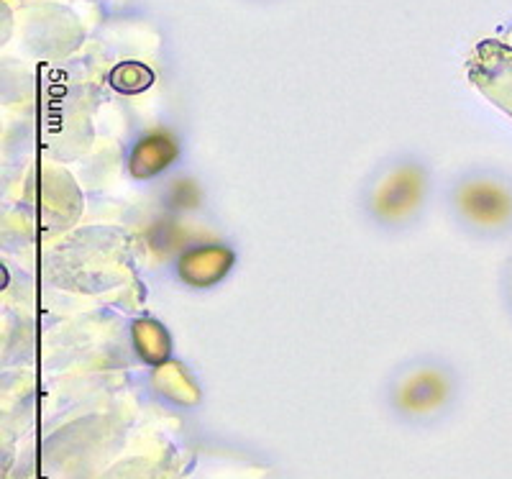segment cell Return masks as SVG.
Wrapping results in <instances>:
<instances>
[{"mask_svg": "<svg viewBox=\"0 0 512 479\" xmlns=\"http://www.w3.org/2000/svg\"><path fill=\"white\" fill-rule=\"evenodd\" d=\"M428 195V172L415 159H400L369 190L367 211L379 226H402L420 213Z\"/></svg>", "mask_w": 512, "mask_h": 479, "instance_id": "6da1fadb", "label": "cell"}, {"mask_svg": "<svg viewBox=\"0 0 512 479\" xmlns=\"http://www.w3.org/2000/svg\"><path fill=\"white\" fill-rule=\"evenodd\" d=\"M454 398V377L438 364H420L400 374L390 390V405L405 421H425Z\"/></svg>", "mask_w": 512, "mask_h": 479, "instance_id": "7a4b0ae2", "label": "cell"}, {"mask_svg": "<svg viewBox=\"0 0 512 479\" xmlns=\"http://www.w3.org/2000/svg\"><path fill=\"white\" fill-rule=\"evenodd\" d=\"M456 216L474 228H502L512 221V193L495 177H464L451 193Z\"/></svg>", "mask_w": 512, "mask_h": 479, "instance_id": "3957f363", "label": "cell"}, {"mask_svg": "<svg viewBox=\"0 0 512 479\" xmlns=\"http://www.w3.org/2000/svg\"><path fill=\"white\" fill-rule=\"evenodd\" d=\"M231 259V252H226V249L203 246V249H195L187 257H182L180 275L190 285H213L231 269Z\"/></svg>", "mask_w": 512, "mask_h": 479, "instance_id": "277c9868", "label": "cell"}, {"mask_svg": "<svg viewBox=\"0 0 512 479\" xmlns=\"http://www.w3.org/2000/svg\"><path fill=\"white\" fill-rule=\"evenodd\" d=\"M175 157L177 144L169 139V134H149L131 152V172L139 180H146V177H154L167 170Z\"/></svg>", "mask_w": 512, "mask_h": 479, "instance_id": "5b68a950", "label": "cell"}]
</instances>
